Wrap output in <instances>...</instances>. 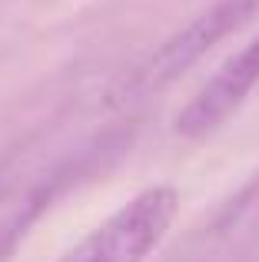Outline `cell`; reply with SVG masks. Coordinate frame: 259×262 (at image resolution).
Listing matches in <instances>:
<instances>
[{"mask_svg":"<svg viewBox=\"0 0 259 262\" xmlns=\"http://www.w3.org/2000/svg\"><path fill=\"white\" fill-rule=\"evenodd\" d=\"M256 86H259V37L243 47L236 57H229L196 90V96L176 113L173 129L180 136H186V140L209 136L246 103V96Z\"/></svg>","mask_w":259,"mask_h":262,"instance_id":"cell-2","label":"cell"},{"mask_svg":"<svg viewBox=\"0 0 259 262\" xmlns=\"http://www.w3.org/2000/svg\"><path fill=\"white\" fill-rule=\"evenodd\" d=\"M176 212L180 192L173 186H146L57 262H146L166 239Z\"/></svg>","mask_w":259,"mask_h":262,"instance_id":"cell-1","label":"cell"},{"mask_svg":"<svg viewBox=\"0 0 259 262\" xmlns=\"http://www.w3.org/2000/svg\"><path fill=\"white\" fill-rule=\"evenodd\" d=\"M256 10H259V0H220L216 7H209V13H203V17L193 20L183 33H176V37L136 73L133 90H153V86L169 83L176 73L193 67L213 43H220L226 33H233L240 24H246Z\"/></svg>","mask_w":259,"mask_h":262,"instance_id":"cell-3","label":"cell"}]
</instances>
